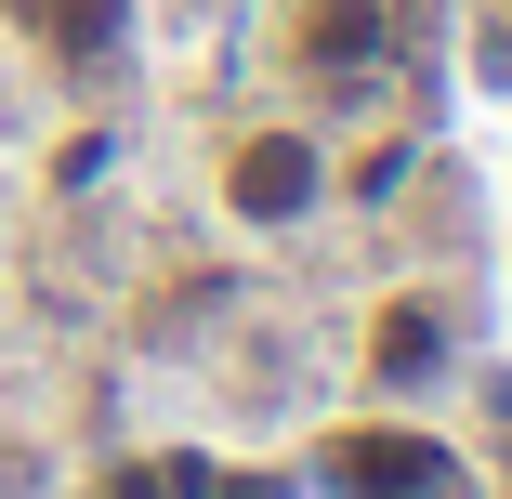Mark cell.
<instances>
[{
	"label": "cell",
	"mask_w": 512,
	"mask_h": 499,
	"mask_svg": "<svg viewBox=\"0 0 512 499\" xmlns=\"http://www.w3.org/2000/svg\"><path fill=\"white\" fill-rule=\"evenodd\" d=\"M342 473H355L368 499H407V486H434L447 460H434V447H407V434H394V447H342Z\"/></svg>",
	"instance_id": "obj_2"
},
{
	"label": "cell",
	"mask_w": 512,
	"mask_h": 499,
	"mask_svg": "<svg viewBox=\"0 0 512 499\" xmlns=\"http://www.w3.org/2000/svg\"><path fill=\"white\" fill-rule=\"evenodd\" d=\"M27 27H40L53 53H106V40H119V0H27Z\"/></svg>",
	"instance_id": "obj_3"
},
{
	"label": "cell",
	"mask_w": 512,
	"mask_h": 499,
	"mask_svg": "<svg viewBox=\"0 0 512 499\" xmlns=\"http://www.w3.org/2000/svg\"><path fill=\"white\" fill-rule=\"evenodd\" d=\"M302 171H316L302 145H250L237 158V211H302Z\"/></svg>",
	"instance_id": "obj_1"
},
{
	"label": "cell",
	"mask_w": 512,
	"mask_h": 499,
	"mask_svg": "<svg viewBox=\"0 0 512 499\" xmlns=\"http://www.w3.org/2000/svg\"><path fill=\"white\" fill-rule=\"evenodd\" d=\"M368 40H381V14H368V0H342V14H316V40H302V53H316V66L342 79V66H355Z\"/></svg>",
	"instance_id": "obj_4"
}]
</instances>
